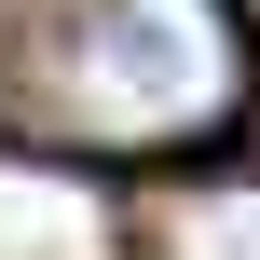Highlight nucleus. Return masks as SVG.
Wrapping results in <instances>:
<instances>
[{"label":"nucleus","instance_id":"nucleus-1","mask_svg":"<svg viewBox=\"0 0 260 260\" xmlns=\"http://www.w3.org/2000/svg\"><path fill=\"white\" fill-rule=\"evenodd\" d=\"M41 41L0 82V123L27 151H110V165H178L247 123L260 41L247 0H27Z\"/></svg>","mask_w":260,"mask_h":260},{"label":"nucleus","instance_id":"nucleus-2","mask_svg":"<svg viewBox=\"0 0 260 260\" xmlns=\"http://www.w3.org/2000/svg\"><path fill=\"white\" fill-rule=\"evenodd\" d=\"M137 247L151 260H260V165H192V178H165L151 219H137Z\"/></svg>","mask_w":260,"mask_h":260}]
</instances>
